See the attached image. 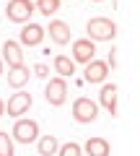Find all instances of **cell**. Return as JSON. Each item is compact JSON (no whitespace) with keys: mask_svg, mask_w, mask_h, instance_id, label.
Segmentation results:
<instances>
[{"mask_svg":"<svg viewBox=\"0 0 140 156\" xmlns=\"http://www.w3.org/2000/svg\"><path fill=\"white\" fill-rule=\"evenodd\" d=\"M86 34L91 37V42H109V39L117 37V23L112 18H104V16H96L86 23Z\"/></svg>","mask_w":140,"mask_h":156,"instance_id":"cell-1","label":"cell"},{"mask_svg":"<svg viewBox=\"0 0 140 156\" xmlns=\"http://www.w3.org/2000/svg\"><path fill=\"white\" fill-rule=\"evenodd\" d=\"M13 143H34V140L39 138V125H36V120H16V125H13Z\"/></svg>","mask_w":140,"mask_h":156,"instance_id":"cell-2","label":"cell"},{"mask_svg":"<svg viewBox=\"0 0 140 156\" xmlns=\"http://www.w3.org/2000/svg\"><path fill=\"white\" fill-rule=\"evenodd\" d=\"M96 117H99V104L96 101L86 99V96H80V99L73 101V120L75 122L86 125V122H94Z\"/></svg>","mask_w":140,"mask_h":156,"instance_id":"cell-3","label":"cell"},{"mask_svg":"<svg viewBox=\"0 0 140 156\" xmlns=\"http://www.w3.org/2000/svg\"><path fill=\"white\" fill-rule=\"evenodd\" d=\"M5 16L13 23H26L34 16V3H29V0H11L5 5Z\"/></svg>","mask_w":140,"mask_h":156,"instance_id":"cell-4","label":"cell"},{"mask_svg":"<svg viewBox=\"0 0 140 156\" xmlns=\"http://www.w3.org/2000/svg\"><path fill=\"white\" fill-rule=\"evenodd\" d=\"M44 96L52 107H62L67 99V83L65 78H50V83L44 86Z\"/></svg>","mask_w":140,"mask_h":156,"instance_id":"cell-5","label":"cell"},{"mask_svg":"<svg viewBox=\"0 0 140 156\" xmlns=\"http://www.w3.org/2000/svg\"><path fill=\"white\" fill-rule=\"evenodd\" d=\"M31 94H26V91H16V94L8 99V104H5V112L11 117H23L29 109H31Z\"/></svg>","mask_w":140,"mask_h":156,"instance_id":"cell-6","label":"cell"},{"mask_svg":"<svg viewBox=\"0 0 140 156\" xmlns=\"http://www.w3.org/2000/svg\"><path fill=\"white\" fill-rule=\"evenodd\" d=\"M94 57H96V42H91V39H75L73 42V62L88 65Z\"/></svg>","mask_w":140,"mask_h":156,"instance_id":"cell-7","label":"cell"},{"mask_svg":"<svg viewBox=\"0 0 140 156\" xmlns=\"http://www.w3.org/2000/svg\"><path fill=\"white\" fill-rule=\"evenodd\" d=\"M18 37H21V44L23 47H39L42 39H44V29H42L39 23H26Z\"/></svg>","mask_w":140,"mask_h":156,"instance_id":"cell-8","label":"cell"},{"mask_svg":"<svg viewBox=\"0 0 140 156\" xmlns=\"http://www.w3.org/2000/svg\"><path fill=\"white\" fill-rule=\"evenodd\" d=\"M107 76H109V65L104 60H91L88 65H86V73H83V78L88 83H104Z\"/></svg>","mask_w":140,"mask_h":156,"instance_id":"cell-9","label":"cell"},{"mask_svg":"<svg viewBox=\"0 0 140 156\" xmlns=\"http://www.w3.org/2000/svg\"><path fill=\"white\" fill-rule=\"evenodd\" d=\"M117 96H119V89L114 83H104L101 86V94H99V104L109 112V115H117Z\"/></svg>","mask_w":140,"mask_h":156,"instance_id":"cell-10","label":"cell"},{"mask_svg":"<svg viewBox=\"0 0 140 156\" xmlns=\"http://www.w3.org/2000/svg\"><path fill=\"white\" fill-rule=\"evenodd\" d=\"M50 37H52V42H55V44H70V37H73V34H70V26H67L65 21H50Z\"/></svg>","mask_w":140,"mask_h":156,"instance_id":"cell-11","label":"cell"},{"mask_svg":"<svg viewBox=\"0 0 140 156\" xmlns=\"http://www.w3.org/2000/svg\"><path fill=\"white\" fill-rule=\"evenodd\" d=\"M3 60L8 62V68H16V65H23V52H21V44L18 42H5L3 44Z\"/></svg>","mask_w":140,"mask_h":156,"instance_id":"cell-12","label":"cell"},{"mask_svg":"<svg viewBox=\"0 0 140 156\" xmlns=\"http://www.w3.org/2000/svg\"><path fill=\"white\" fill-rule=\"evenodd\" d=\"M26 83H29V68L26 65H16V68L8 70V86H13V89L21 91Z\"/></svg>","mask_w":140,"mask_h":156,"instance_id":"cell-13","label":"cell"},{"mask_svg":"<svg viewBox=\"0 0 140 156\" xmlns=\"http://www.w3.org/2000/svg\"><path fill=\"white\" fill-rule=\"evenodd\" d=\"M86 154L88 156H109L112 154V146L104 138H88L86 140Z\"/></svg>","mask_w":140,"mask_h":156,"instance_id":"cell-14","label":"cell"},{"mask_svg":"<svg viewBox=\"0 0 140 156\" xmlns=\"http://www.w3.org/2000/svg\"><path fill=\"white\" fill-rule=\"evenodd\" d=\"M52 65H55V70H57L60 78H73L75 76V62L67 55H55V62Z\"/></svg>","mask_w":140,"mask_h":156,"instance_id":"cell-15","label":"cell"},{"mask_svg":"<svg viewBox=\"0 0 140 156\" xmlns=\"http://www.w3.org/2000/svg\"><path fill=\"white\" fill-rule=\"evenodd\" d=\"M36 148H39L42 156H55L57 148H60V143H57L55 135H42V138H36Z\"/></svg>","mask_w":140,"mask_h":156,"instance_id":"cell-16","label":"cell"},{"mask_svg":"<svg viewBox=\"0 0 140 156\" xmlns=\"http://www.w3.org/2000/svg\"><path fill=\"white\" fill-rule=\"evenodd\" d=\"M36 8L42 16H55L60 11V0H36Z\"/></svg>","mask_w":140,"mask_h":156,"instance_id":"cell-17","label":"cell"},{"mask_svg":"<svg viewBox=\"0 0 140 156\" xmlns=\"http://www.w3.org/2000/svg\"><path fill=\"white\" fill-rule=\"evenodd\" d=\"M80 154H83V148H80L78 143H73V140L57 148V156H80Z\"/></svg>","mask_w":140,"mask_h":156,"instance_id":"cell-18","label":"cell"},{"mask_svg":"<svg viewBox=\"0 0 140 156\" xmlns=\"http://www.w3.org/2000/svg\"><path fill=\"white\" fill-rule=\"evenodd\" d=\"M0 156H13V138H8V133L0 130Z\"/></svg>","mask_w":140,"mask_h":156,"instance_id":"cell-19","label":"cell"},{"mask_svg":"<svg viewBox=\"0 0 140 156\" xmlns=\"http://www.w3.org/2000/svg\"><path fill=\"white\" fill-rule=\"evenodd\" d=\"M34 76H39V78H47V76H50V68H47L44 62H39V65H34Z\"/></svg>","mask_w":140,"mask_h":156,"instance_id":"cell-20","label":"cell"},{"mask_svg":"<svg viewBox=\"0 0 140 156\" xmlns=\"http://www.w3.org/2000/svg\"><path fill=\"white\" fill-rule=\"evenodd\" d=\"M114 57H117V50H114V47H112V52H109V62H107V65L117 68V60H114Z\"/></svg>","mask_w":140,"mask_h":156,"instance_id":"cell-21","label":"cell"},{"mask_svg":"<svg viewBox=\"0 0 140 156\" xmlns=\"http://www.w3.org/2000/svg\"><path fill=\"white\" fill-rule=\"evenodd\" d=\"M3 115H5V101L0 99V117H3Z\"/></svg>","mask_w":140,"mask_h":156,"instance_id":"cell-22","label":"cell"},{"mask_svg":"<svg viewBox=\"0 0 140 156\" xmlns=\"http://www.w3.org/2000/svg\"><path fill=\"white\" fill-rule=\"evenodd\" d=\"M0 76H3V57H0Z\"/></svg>","mask_w":140,"mask_h":156,"instance_id":"cell-23","label":"cell"},{"mask_svg":"<svg viewBox=\"0 0 140 156\" xmlns=\"http://www.w3.org/2000/svg\"><path fill=\"white\" fill-rule=\"evenodd\" d=\"M94 3H101V0H94Z\"/></svg>","mask_w":140,"mask_h":156,"instance_id":"cell-24","label":"cell"},{"mask_svg":"<svg viewBox=\"0 0 140 156\" xmlns=\"http://www.w3.org/2000/svg\"><path fill=\"white\" fill-rule=\"evenodd\" d=\"M29 3H31V0H29Z\"/></svg>","mask_w":140,"mask_h":156,"instance_id":"cell-25","label":"cell"}]
</instances>
